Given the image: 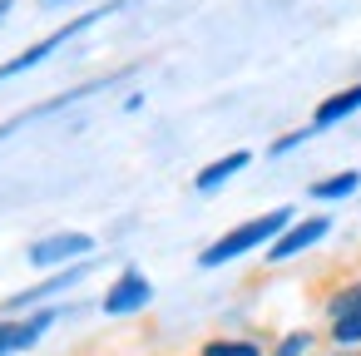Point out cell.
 <instances>
[{
	"label": "cell",
	"mask_w": 361,
	"mask_h": 356,
	"mask_svg": "<svg viewBox=\"0 0 361 356\" xmlns=\"http://www.w3.org/2000/svg\"><path fill=\"white\" fill-rule=\"evenodd\" d=\"M287 228H292V208H272V213H262V218H247V223L228 228L218 243H208V247L198 252V267H223V262H233V257H247V252H257V247H272Z\"/></svg>",
	"instance_id": "obj_1"
},
{
	"label": "cell",
	"mask_w": 361,
	"mask_h": 356,
	"mask_svg": "<svg viewBox=\"0 0 361 356\" xmlns=\"http://www.w3.org/2000/svg\"><path fill=\"white\" fill-rule=\"evenodd\" d=\"M114 11H119V6H99V11H85L80 20H70V25H60V30H55V35H45L40 45H30L25 55H16L11 65H0V85H6V80H16V75H25V70H35V65H40V60H50V55H55V50H60L65 40H75L80 30H90V25H99V20H104V16H114Z\"/></svg>",
	"instance_id": "obj_2"
},
{
	"label": "cell",
	"mask_w": 361,
	"mask_h": 356,
	"mask_svg": "<svg viewBox=\"0 0 361 356\" xmlns=\"http://www.w3.org/2000/svg\"><path fill=\"white\" fill-rule=\"evenodd\" d=\"M154 302V282L139 272V267H124L119 277H114V287L104 292V312L109 317H129V312H144Z\"/></svg>",
	"instance_id": "obj_3"
},
{
	"label": "cell",
	"mask_w": 361,
	"mask_h": 356,
	"mask_svg": "<svg viewBox=\"0 0 361 356\" xmlns=\"http://www.w3.org/2000/svg\"><path fill=\"white\" fill-rule=\"evenodd\" d=\"M90 252H94L90 233H50V238L30 243V267H60V262H75V257H90Z\"/></svg>",
	"instance_id": "obj_4"
},
{
	"label": "cell",
	"mask_w": 361,
	"mask_h": 356,
	"mask_svg": "<svg viewBox=\"0 0 361 356\" xmlns=\"http://www.w3.org/2000/svg\"><path fill=\"white\" fill-rule=\"evenodd\" d=\"M326 233H331V218H326V213H312V218L292 223V228H287V233H282V238H277V243L267 247V257H272V262H292L297 252L317 247V243H322Z\"/></svg>",
	"instance_id": "obj_5"
},
{
	"label": "cell",
	"mask_w": 361,
	"mask_h": 356,
	"mask_svg": "<svg viewBox=\"0 0 361 356\" xmlns=\"http://www.w3.org/2000/svg\"><path fill=\"white\" fill-rule=\"evenodd\" d=\"M85 272H90V262H70L65 272H55V277H45L40 287H25V292H16V297L6 302V312H30L35 302H45V297H60L65 287H75V282H80Z\"/></svg>",
	"instance_id": "obj_6"
},
{
	"label": "cell",
	"mask_w": 361,
	"mask_h": 356,
	"mask_svg": "<svg viewBox=\"0 0 361 356\" xmlns=\"http://www.w3.org/2000/svg\"><path fill=\"white\" fill-rule=\"evenodd\" d=\"M50 321H55V312H35V317H25V321H0V356L35 346V341L50 331Z\"/></svg>",
	"instance_id": "obj_7"
},
{
	"label": "cell",
	"mask_w": 361,
	"mask_h": 356,
	"mask_svg": "<svg viewBox=\"0 0 361 356\" xmlns=\"http://www.w3.org/2000/svg\"><path fill=\"white\" fill-rule=\"evenodd\" d=\"M252 164V154L247 149H233V154H223V159H213L208 168H198V178H193V188L198 193H213V188H223L228 178H238L243 168Z\"/></svg>",
	"instance_id": "obj_8"
},
{
	"label": "cell",
	"mask_w": 361,
	"mask_h": 356,
	"mask_svg": "<svg viewBox=\"0 0 361 356\" xmlns=\"http://www.w3.org/2000/svg\"><path fill=\"white\" fill-rule=\"evenodd\" d=\"M356 109H361V85H351V90H336L331 99H322V104H317V114H312V129H331V124L351 119Z\"/></svg>",
	"instance_id": "obj_9"
},
{
	"label": "cell",
	"mask_w": 361,
	"mask_h": 356,
	"mask_svg": "<svg viewBox=\"0 0 361 356\" xmlns=\"http://www.w3.org/2000/svg\"><path fill=\"white\" fill-rule=\"evenodd\" d=\"M356 188H361V173L346 168V173H331V178L312 183V198H317V203H336V198H351Z\"/></svg>",
	"instance_id": "obj_10"
},
{
	"label": "cell",
	"mask_w": 361,
	"mask_h": 356,
	"mask_svg": "<svg viewBox=\"0 0 361 356\" xmlns=\"http://www.w3.org/2000/svg\"><path fill=\"white\" fill-rule=\"evenodd\" d=\"M331 346H336V351H356V346H361V307H351L346 317L331 321Z\"/></svg>",
	"instance_id": "obj_11"
},
{
	"label": "cell",
	"mask_w": 361,
	"mask_h": 356,
	"mask_svg": "<svg viewBox=\"0 0 361 356\" xmlns=\"http://www.w3.org/2000/svg\"><path fill=\"white\" fill-rule=\"evenodd\" d=\"M198 356H262V346L247 341V336H218V341H208Z\"/></svg>",
	"instance_id": "obj_12"
},
{
	"label": "cell",
	"mask_w": 361,
	"mask_h": 356,
	"mask_svg": "<svg viewBox=\"0 0 361 356\" xmlns=\"http://www.w3.org/2000/svg\"><path fill=\"white\" fill-rule=\"evenodd\" d=\"M312 346H317V336H312V331H287V336L277 341V351H272V356H312Z\"/></svg>",
	"instance_id": "obj_13"
},
{
	"label": "cell",
	"mask_w": 361,
	"mask_h": 356,
	"mask_svg": "<svg viewBox=\"0 0 361 356\" xmlns=\"http://www.w3.org/2000/svg\"><path fill=\"white\" fill-rule=\"evenodd\" d=\"M302 139H307V134H282V139H277V144H272V154H287V149H297V144H302Z\"/></svg>",
	"instance_id": "obj_14"
},
{
	"label": "cell",
	"mask_w": 361,
	"mask_h": 356,
	"mask_svg": "<svg viewBox=\"0 0 361 356\" xmlns=\"http://www.w3.org/2000/svg\"><path fill=\"white\" fill-rule=\"evenodd\" d=\"M6 16H11V0H0V20H6Z\"/></svg>",
	"instance_id": "obj_15"
},
{
	"label": "cell",
	"mask_w": 361,
	"mask_h": 356,
	"mask_svg": "<svg viewBox=\"0 0 361 356\" xmlns=\"http://www.w3.org/2000/svg\"><path fill=\"white\" fill-rule=\"evenodd\" d=\"M331 356H356V351H331Z\"/></svg>",
	"instance_id": "obj_16"
},
{
	"label": "cell",
	"mask_w": 361,
	"mask_h": 356,
	"mask_svg": "<svg viewBox=\"0 0 361 356\" xmlns=\"http://www.w3.org/2000/svg\"><path fill=\"white\" fill-rule=\"evenodd\" d=\"M45 6H60V0H45Z\"/></svg>",
	"instance_id": "obj_17"
}]
</instances>
